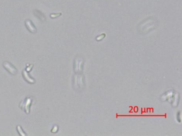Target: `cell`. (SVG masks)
Instances as JSON below:
<instances>
[{"mask_svg": "<svg viewBox=\"0 0 182 136\" xmlns=\"http://www.w3.org/2000/svg\"><path fill=\"white\" fill-rule=\"evenodd\" d=\"M33 101L34 98L33 97L30 96L26 97L25 99L20 102L19 107L26 114H29L30 112V108L31 104H33Z\"/></svg>", "mask_w": 182, "mask_h": 136, "instance_id": "cell-1", "label": "cell"}, {"mask_svg": "<svg viewBox=\"0 0 182 136\" xmlns=\"http://www.w3.org/2000/svg\"><path fill=\"white\" fill-rule=\"evenodd\" d=\"M3 66L10 74L13 75V76L17 74V69L11 63L8 61H5L3 62Z\"/></svg>", "mask_w": 182, "mask_h": 136, "instance_id": "cell-2", "label": "cell"}, {"mask_svg": "<svg viewBox=\"0 0 182 136\" xmlns=\"http://www.w3.org/2000/svg\"><path fill=\"white\" fill-rule=\"evenodd\" d=\"M25 25L27 29V30L30 31V33L32 34H35L37 31V29L35 27L33 23L31 20L27 19L25 21Z\"/></svg>", "mask_w": 182, "mask_h": 136, "instance_id": "cell-3", "label": "cell"}, {"mask_svg": "<svg viewBox=\"0 0 182 136\" xmlns=\"http://www.w3.org/2000/svg\"><path fill=\"white\" fill-rule=\"evenodd\" d=\"M22 75L24 79H25L27 82H28V83L33 84L35 82V80L33 78H31V76H30V75L28 74V71H27L26 70H23L22 72Z\"/></svg>", "mask_w": 182, "mask_h": 136, "instance_id": "cell-4", "label": "cell"}, {"mask_svg": "<svg viewBox=\"0 0 182 136\" xmlns=\"http://www.w3.org/2000/svg\"><path fill=\"white\" fill-rule=\"evenodd\" d=\"M34 15L37 17V18L39 19L41 21H45V17L41 11L38 10H35L34 11Z\"/></svg>", "mask_w": 182, "mask_h": 136, "instance_id": "cell-5", "label": "cell"}, {"mask_svg": "<svg viewBox=\"0 0 182 136\" xmlns=\"http://www.w3.org/2000/svg\"><path fill=\"white\" fill-rule=\"evenodd\" d=\"M17 131L18 132L19 134L21 136H25L27 135L26 133H25V132L23 131V129L20 125H19L17 126Z\"/></svg>", "mask_w": 182, "mask_h": 136, "instance_id": "cell-6", "label": "cell"}, {"mask_svg": "<svg viewBox=\"0 0 182 136\" xmlns=\"http://www.w3.org/2000/svg\"><path fill=\"white\" fill-rule=\"evenodd\" d=\"M60 15H61V13H57V14H51L50 17H51V18H56V17H58L60 16Z\"/></svg>", "mask_w": 182, "mask_h": 136, "instance_id": "cell-7", "label": "cell"}]
</instances>
